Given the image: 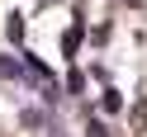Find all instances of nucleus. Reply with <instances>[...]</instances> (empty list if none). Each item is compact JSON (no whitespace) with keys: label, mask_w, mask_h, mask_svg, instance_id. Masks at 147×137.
<instances>
[{"label":"nucleus","mask_w":147,"mask_h":137,"mask_svg":"<svg viewBox=\"0 0 147 137\" xmlns=\"http://www.w3.org/2000/svg\"><path fill=\"white\" fill-rule=\"evenodd\" d=\"M5 33H10L14 43L24 38V14H19V10H10V14H5Z\"/></svg>","instance_id":"1"},{"label":"nucleus","mask_w":147,"mask_h":137,"mask_svg":"<svg viewBox=\"0 0 147 137\" xmlns=\"http://www.w3.org/2000/svg\"><path fill=\"white\" fill-rule=\"evenodd\" d=\"M0 76H5V80H19V61H14V57H0Z\"/></svg>","instance_id":"2"},{"label":"nucleus","mask_w":147,"mask_h":137,"mask_svg":"<svg viewBox=\"0 0 147 137\" xmlns=\"http://www.w3.org/2000/svg\"><path fill=\"white\" fill-rule=\"evenodd\" d=\"M62 47H67V52H76V47H81V24L67 33V38H62Z\"/></svg>","instance_id":"3"},{"label":"nucleus","mask_w":147,"mask_h":137,"mask_svg":"<svg viewBox=\"0 0 147 137\" xmlns=\"http://www.w3.org/2000/svg\"><path fill=\"white\" fill-rule=\"evenodd\" d=\"M86 137H109V128L100 123V118H90V123H86Z\"/></svg>","instance_id":"4"}]
</instances>
